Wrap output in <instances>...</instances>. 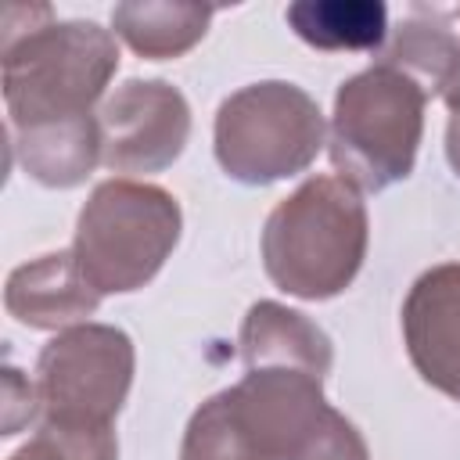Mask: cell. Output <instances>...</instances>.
<instances>
[{"label": "cell", "instance_id": "cell-1", "mask_svg": "<svg viewBox=\"0 0 460 460\" xmlns=\"http://www.w3.org/2000/svg\"><path fill=\"white\" fill-rule=\"evenodd\" d=\"M370 241V219L359 190L341 176H313L288 194L262 226L266 277L305 302L341 295Z\"/></svg>", "mask_w": 460, "mask_h": 460}, {"label": "cell", "instance_id": "cell-2", "mask_svg": "<svg viewBox=\"0 0 460 460\" xmlns=\"http://www.w3.org/2000/svg\"><path fill=\"white\" fill-rule=\"evenodd\" d=\"M119 68V43L97 22H50L4 32V101L11 129L93 115Z\"/></svg>", "mask_w": 460, "mask_h": 460}, {"label": "cell", "instance_id": "cell-3", "mask_svg": "<svg viewBox=\"0 0 460 460\" xmlns=\"http://www.w3.org/2000/svg\"><path fill=\"white\" fill-rule=\"evenodd\" d=\"M428 93L406 72L377 61L334 93L327 151L356 190H385L413 172Z\"/></svg>", "mask_w": 460, "mask_h": 460}, {"label": "cell", "instance_id": "cell-4", "mask_svg": "<svg viewBox=\"0 0 460 460\" xmlns=\"http://www.w3.org/2000/svg\"><path fill=\"white\" fill-rule=\"evenodd\" d=\"M180 205L140 180H104L75 219L72 255L101 295L144 288L180 241Z\"/></svg>", "mask_w": 460, "mask_h": 460}, {"label": "cell", "instance_id": "cell-5", "mask_svg": "<svg viewBox=\"0 0 460 460\" xmlns=\"http://www.w3.org/2000/svg\"><path fill=\"white\" fill-rule=\"evenodd\" d=\"M320 104L295 83L262 79L230 93L216 111V162L237 183H277L313 165L323 147Z\"/></svg>", "mask_w": 460, "mask_h": 460}, {"label": "cell", "instance_id": "cell-6", "mask_svg": "<svg viewBox=\"0 0 460 460\" xmlns=\"http://www.w3.org/2000/svg\"><path fill=\"white\" fill-rule=\"evenodd\" d=\"M133 341L108 323L58 331L36 359V395L43 420L111 428L133 385Z\"/></svg>", "mask_w": 460, "mask_h": 460}, {"label": "cell", "instance_id": "cell-7", "mask_svg": "<svg viewBox=\"0 0 460 460\" xmlns=\"http://www.w3.org/2000/svg\"><path fill=\"white\" fill-rule=\"evenodd\" d=\"M101 165L126 176L169 169L190 137V104L165 79H129L97 111Z\"/></svg>", "mask_w": 460, "mask_h": 460}, {"label": "cell", "instance_id": "cell-8", "mask_svg": "<svg viewBox=\"0 0 460 460\" xmlns=\"http://www.w3.org/2000/svg\"><path fill=\"white\" fill-rule=\"evenodd\" d=\"M226 392L252 438L273 460H295L331 410L323 399V377L295 367L244 370V377Z\"/></svg>", "mask_w": 460, "mask_h": 460}, {"label": "cell", "instance_id": "cell-9", "mask_svg": "<svg viewBox=\"0 0 460 460\" xmlns=\"http://www.w3.org/2000/svg\"><path fill=\"white\" fill-rule=\"evenodd\" d=\"M402 341L413 370L460 399V262L424 270L402 302Z\"/></svg>", "mask_w": 460, "mask_h": 460}, {"label": "cell", "instance_id": "cell-10", "mask_svg": "<svg viewBox=\"0 0 460 460\" xmlns=\"http://www.w3.org/2000/svg\"><path fill=\"white\" fill-rule=\"evenodd\" d=\"M7 313L36 331H68L97 313L101 291L83 277L72 248L18 266L4 288Z\"/></svg>", "mask_w": 460, "mask_h": 460}, {"label": "cell", "instance_id": "cell-11", "mask_svg": "<svg viewBox=\"0 0 460 460\" xmlns=\"http://www.w3.org/2000/svg\"><path fill=\"white\" fill-rule=\"evenodd\" d=\"M241 359L244 370L262 367H295L316 377H327L334 352L331 338L298 309L280 302H255L241 323Z\"/></svg>", "mask_w": 460, "mask_h": 460}, {"label": "cell", "instance_id": "cell-12", "mask_svg": "<svg viewBox=\"0 0 460 460\" xmlns=\"http://www.w3.org/2000/svg\"><path fill=\"white\" fill-rule=\"evenodd\" d=\"M385 65L406 72L428 97H442L460 68V22L456 7H428L413 4L406 18L395 29V40L388 43Z\"/></svg>", "mask_w": 460, "mask_h": 460}, {"label": "cell", "instance_id": "cell-13", "mask_svg": "<svg viewBox=\"0 0 460 460\" xmlns=\"http://www.w3.org/2000/svg\"><path fill=\"white\" fill-rule=\"evenodd\" d=\"M11 137H14V155H18L22 169L43 187H58V190L75 187L101 162L97 115L11 129Z\"/></svg>", "mask_w": 460, "mask_h": 460}, {"label": "cell", "instance_id": "cell-14", "mask_svg": "<svg viewBox=\"0 0 460 460\" xmlns=\"http://www.w3.org/2000/svg\"><path fill=\"white\" fill-rule=\"evenodd\" d=\"M205 4H172V0H129L111 11V29L129 50L147 61H169L187 54L212 22Z\"/></svg>", "mask_w": 460, "mask_h": 460}, {"label": "cell", "instance_id": "cell-15", "mask_svg": "<svg viewBox=\"0 0 460 460\" xmlns=\"http://www.w3.org/2000/svg\"><path fill=\"white\" fill-rule=\"evenodd\" d=\"M284 18L316 50H377L388 32V7L377 0H302Z\"/></svg>", "mask_w": 460, "mask_h": 460}, {"label": "cell", "instance_id": "cell-16", "mask_svg": "<svg viewBox=\"0 0 460 460\" xmlns=\"http://www.w3.org/2000/svg\"><path fill=\"white\" fill-rule=\"evenodd\" d=\"M180 460H273V456L252 438V431L234 410L230 392L223 388L194 410L183 431Z\"/></svg>", "mask_w": 460, "mask_h": 460}, {"label": "cell", "instance_id": "cell-17", "mask_svg": "<svg viewBox=\"0 0 460 460\" xmlns=\"http://www.w3.org/2000/svg\"><path fill=\"white\" fill-rule=\"evenodd\" d=\"M11 460H119V442H115V428L40 420L36 435Z\"/></svg>", "mask_w": 460, "mask_h": 460}, {"label": "cell", "instance_id": "cell-18", "mask_svg": "<svg viewBox=\"0 0 460 460\" xmlns=\"http://www.w3.org/2000/svg\"><path fill=\"white\" fill-rule=\"evenodd\" d=\"M295 460H370V453H367L363 435L352 428V420H345L331 406Z\"/></svg>", "mask_w": 460, "mask_h": 460}, {"label": "cell", "instance_id": "cell-19", "mask_svg": "<svg viewBox=\"0 0 460 460\" xmlns=\"http://www.w3.org/2000/svg\"><path fill=\"white\" fill-rule=\"evenodd\" d=\"M446 158L460 180V111H449V126H446Z\"/></svg>", "mask_w": 460, "mask_h": 460}, {"label": "cell", "instance_id": "cell-20", "mask_svg": "<svg viewBox=\"0 0 460 460\" xmlns=\"http://www.w3.org/2000/svg\"><path fill=\"white\" fill-rule=\"evenodd\" d=\"M456 18H460V7H456Z\"/></svg>", "mask_w": 460, "mask_h": 460}]
</instances>
